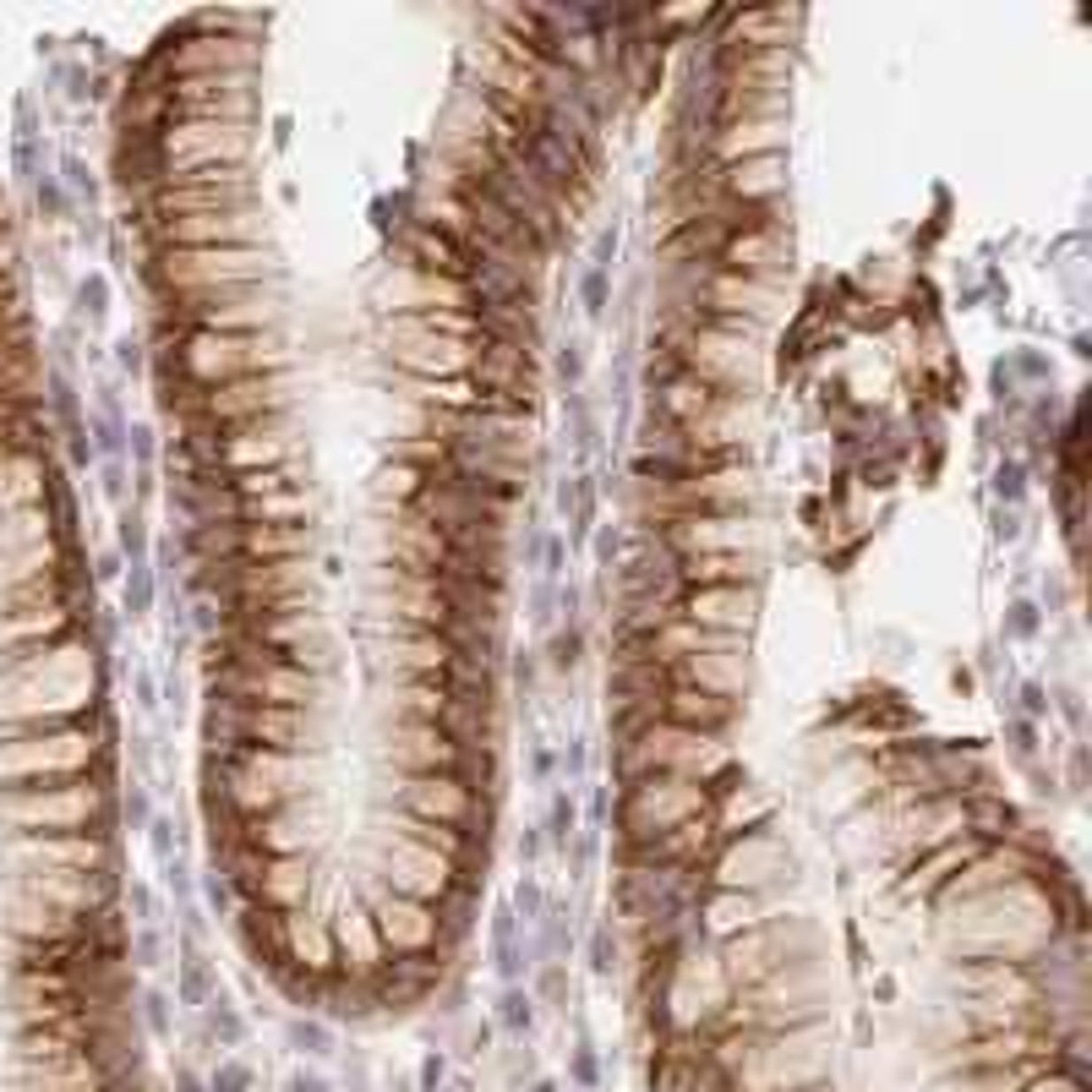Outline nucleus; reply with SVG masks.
<instances>
[{
	"mask_svg": "<svg viewBox=\"0 0 1092 1092\" xmlns=\"http://www.w3.org/2000/svg\"><path fill=\"white\" fill-rule=\"evenodd\" d=\"M902 830H711L623 880L656 1092H1087L1071 869L940 776Z\"/></svg>",
	"mask_w": 1092,
	"mask_h": 1092,
	"instance_id": "obj_1",
	"label": "nucleus"
}]
</instances>
